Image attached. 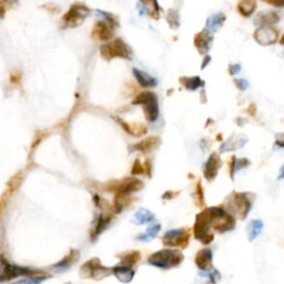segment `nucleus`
<instances>
[{
  "instance_id": "nucleus-1",
  "label": "nucleus",
  "mask_w": 284,
  "mask_h": 284,
  "mask_svg": "<svg viewBox=\"0 0 284 284\" xmlns=\"http://www.w3.org/2000/svg\"><path fill=\"white\" fill-rule=\"evenodd\" d=\"M254 194L249 192H233L227 199V211L232 216L240 218L241 220L248 217L252 208Z\"/></svg>"
},
{
  "instance_id": "nucleus-2",
  "label": "nucleus",
  "mask_w": 284,
  "mask_h": 284,
  "mask_svg": "<svg viewBox=\"0 0 284 284\" xmlns=\"http://www.w3.org/2000/svg\"><path fill=\"white\" fill-rule=\"evenodd\" d=\"M184 257L179 250L164 249L152 253L148 259V262L156 268L162 270H169L179 267L182 263Z\"/></svg>"
},
{
  "instance_id": "nucleus-3",
  "label": "nucleus",
  "mask_w": 284,
  "mask_h": 284,
  "mask_svg": "<svg viewBox=\"0 0 284 284\" xmlns=\"http://www.w3.org/2000/svg\"><path fill=\"white\" fill-rule=\"evenodd\" d=\"M211 227V218L209 216L208 209H203L195 217V222L193 226L195 239L201 242L202 244H210L214 240V235L210 231Z\"/></svg>"
},
{
  "instance_id": "nucleus-4",
  "label": "nucleus",
  "mask_w": 284,
  "mask_h": 284,
  "mask_svg": "<svg viewBox=\"0 0 284 284\" xmlns=\"http://www.w3.org/2000/svg\"><path fill=\"white\" fill-rule=\"evenodd\" d=\"M132 105H140L143 108L144 115L149 122H155L159 118V104L158 97L151 91H143L132 101Z\"/></svg>"
},
{
  "instance_id": "nucleus-5",
  "label": "nucleus",
  "mask_w": 284,
  "mask_h": 284,
  "mask_svg": "<svg viewBox=\"0 0 284 284\" xmlns=\"http://www.w3.org/2000/svg\"><path fill=\"white\" fill-rule=\"evenodd\" d=\"M38 272L28 268H22L17 264L9 263L2 255L0 257V283L8 282L19 277L37 276Z\"/></svg>"
},
{
  "instance_id": "nucleus-6",
  "label": "nucleus",
  "mask_w": 284,
  "mask_h": 284,
  "mask_svg": "<svg viewBox=\"0 0 284 284\" xmlns=\"http://www.w3.org/2000/svg\"><path fill=\"white\" fill-rule=\"evenodd\" d=\"M100 55L107 61L114 58L130 59L131 58V49L128 47V45L122 39H115L111 43L101 45Z\"/></svg>"
},
{
  "instance_id": "nucleus-7",
  "label": "nucleus",
  "mask_w": 284,
  "mask_h": 284,
  "mask_svg": "<svg viewBox=\"0 0 284 284\" xmlns=\"http://www.w3.org/2000/svg\"><path fill=\"white\" fill-rule=\"evenodd\" d=\"M113 273V269L106 268L100 263L99 259H91L82 265L80 269V276L85 279H94V280H102Z\"/></svg>"
},
{
  "instance_id": "nucleus-8",
  "label": "nucleus",
  "mask_w": 284,
  "mask_h": 284,
  "mask_svg": "<svg viewBox=\"0 0 284 284\" xmlns=\"http://www.w3.org/2000/svg\"><path fill=\"white\" fill-rule=\"evenodd\" d=\"M90 9L83 3H74L69 9L68 12L62 17V24L64 27L74 28L80 26L86 18L89 16Z\"/></svg>"
},
{
  "instance_id": "nucleus-9",
  "label": "nucleus",
  "mask_w": 284,
  "mask_h": 284,
  "mask_svg": "<svg viewBox=\"0 0 284 284\" xmlns=\"http://www.w3.org/2000/svg\"><path fill=\"white\" fill-rule=\"evenodd\" d=\"M143 188V182L136 178H125L120 181H113L107 184V190L115 192V194L130 195Z\"/></svg>"
},
{
  "instance_id": "nucleus-10",
  "label": "nucleus",
  "mask_w": 284,
  "mask_h": 284,
  "mask_svg": "<svg viewBox=\"0 0 284 284\" xmlns=\"http://www.w3.org/2000/svg\"><path fill=\"white\" fill-rule=\"evenodd\" d=\"M190 241V232L182 227V229H173L167 231L162 242L166 246L169 248H181L185 249L189 244Z\"/></svg>"
},
{
  "instance_id": "nucleus-11",
  "label": "nucleus",
  "mask_w": 284,
  "mask_h": 284,
  "mask_svg": "<svg viewBox=\"0 0 284 284\" xmlns=\"http://www.w3.org/2000/svg\"><path fill=\"white\" fill-rule=\"evenodd\" d=\"M254 40L261 46H271L278 41L279 31L272 26H260L254 31Z\"/></svg>"
},
{
  "instance_id": "nucleus-12",
  "label": "nucleus",
  "mask_w": 284,
  "mask_h": 284,
  "mask_svg": "<svg viewBox=\"0 0 284 284\" xmlns=\"http://www.w3.org/2000/svg\"><path fill=\"white\" fill-rule=\"evenodd\" d=\"M193 43H194V47L197 48L199 54L206 56L209 53V50H210L212 47L213 36L208 29H203L194 36Z\"/></svg>"
},
{
  "instance_id": "nucleus-13",
  "label": "nucleus",
  "mask_w": 284,
  "mask_h": 284,
  "mask_svg": "<svg viewBox=\"0 0 284 284\" xmlns=\"http://www.w3.org/2000/svg\"><path fill=\"white\" fill-rule=\"evenodd\" d=\"M221 167H222V160L220 156H219L218 153H212V155H210L203 168V175L206 180L213 181L216 179L218 172L220 170Z\"/></svg>"
},
{
  "instance_id": "nucleus-14",
  "label": "nucleus",
  "mask_w": 284,
  "mask_h": 284,
  "mask_svg": "<svg viewBox=\"0 0 284 284\" xmlns=\"http://www.w3.org/2000/svg\"><path fill=\"white\" fill-rule=\"evenodd\" d=\"M114 26L102 20H98L91 31L92 38L100 41H108L114 37Z\"/></svg>"
},
{
  "instance_id": "nucleus-15",
  "label": "nucleus",
  "mask_w": 284,
  "mask_h": 284,
  "mask_svg": "<svg viewBox=\"0 0 284 284\" xmlns=\"http://www.w3.org/2000/svg\"><path fill=\"white\" fill-rule=\"evenodd\" d=\"M234 227H235L234 216H232L230 212H227L225 216L220 217L213 222L212 229L219 232V233H226V232L233 230Z\"/></svg>"
},
{
  "instance_id": "nucleus-16",
  "label": "nucleus",
  "mask_w": 284,
  "mask_h": 284,
  "mask_svg": "<svg viewBox=\"0 0 284 284\" xmlns=\"http://www.w3.org/2000/svg\"><path fill=\"white\" fill-rule=\"evenodd\" d=\"M212 259H213V253L211 249H202L200 250L199 252L195 255V264L199 268V270H201L202 272H208L212 270Z\"/></svg>"
},
{
  "instance_id": "nucleus-17",
  "label": "nucleus",
  "mask_w": 284,
  "mask_h": 284,
  "mask_svg": "<svg viewBox=\"0 0 284 284\" xmlns=\"http://www.w3.org/2000/svg\"><path fill=\"white\" fill-rule=\"evenodd\" d=\"M113 273L117 277L119 281L123 283L131 282L134 277V271L132 270V268L124 264L115 265L114 268H113Z\"/></svg>"
},
{
  "instance_id": "nucleus-18",
  "label": "nucleus",
  "mask_w": 284,
  "mask_h": 284,
  "mask_svg": "<svg viewBox=\"0 0 284 284\" xmlns=\"http://www.w3.org/2000/svg\"><path fill=\"white\" fill-rule=\"evenodd\" d=\"M161 139L159 137H149L143 139L142 141L134 144L133 148L142 153H149L150 151L155 150L156 148L159 147Z\"/></svg>"
},
{
  "instance_id": "nucleus-19",
  "label": "nucleus",
  "mask_w": 284,
  "mask_h": 284,
  "mask_svg": "<svg viewBox=\"0 0 284 284\" xmlns=\"http://www.w3.org/2000/svg\"><path fill=\"white\" fill-rule=\"evenodd\" d=\"M114 118L121 125V127L124 129V131L132 134V136L140 137L147 133L146 125H143L142 123H127V122H124L122 119H120L118 117H114Z\"/></svg>"
},
{
  "instance_id": "nucleus-20",
  "label": "nucleus",
  "mask_w": 284,
  "mask_h": 284,
  "mask_svg": "<svg viewBox=\"0 0 284 284\" xmlns=\"http://www.w3.org/2000/svg\"><path fill=\"white\" fill-rule=\"evenodd\" d=\"M279 21H280V17L276 11H263L257 16L255 24L260 26H273Z\"/></svg>"
},
{
  "instance_id": "nucleus-21",
  "label": "nucleus",
  "mask_w": 284,
  "mask_h": 284,
  "mask_svg": "<svg viewBox=\"0 0 284 284\" xmlns=\"http://www.w3.org/2000/svg\"><path fill=\"white\" fill-rule=\"evenodd\" d=\"M133 76L137 79L139 85L143 88H153L158 83L156 78H153L150 74L142 70H139V69H133Z\"/></svg>"
},
{
  "instance_id": "nucleus-22",
  "label": "nucleus",
  "mask_w": 284,
  "mask_h": 284,
  "mask_svg": "<svg viewBox=\"0 0 284 284\" xmlns=\"http://www.w3.org/2000/svg\"><path fill=\"white\" fill-rule=\"evenodd\" d=\"M227 20L226 15L222 12H217L214 15L210 16L207 20V29L210 32H216L218 30H220L222 26L225 25V22Z\"/></svg>"
},
{
  "instance_id": "nucleus-23",
  "label": "nucleus",
  "mask_w": 284,
  "mask_h": 284,
  "mask_svg": "<svg viewBox=\"0 0 284 284\" xmlns=\"http://www.w3.org/2000/svg\"><path fill=\"white\" fill-rule=\"evenodd\" d=\"M248 142V139L246 138H241V137H232L229 138L227 141L222 143V146L220 148L221 152H227V151H233L236 149L242 148L245 146V143Z\"/></svg>"
},
{
  "instance_id": "nucleus-24",
  "label": "nucleus",
  "mask_w": 284,
  "mask_h": 284,
  "mask_svg": "<svg viewBox=\"0 0 284 284\" xmlns=\"http://www.w3.org/2000/svg\"><path fill=\"white\" fill-rule=\"evenodd\" d=\"M180 83L182 85L185 89L190 90V91H194L199 89V88L204 87V81L201 78L198 76L194 77H181L180 78Z\"/></svg>"
},
{
  "instance_id": "nucleus-25",
  "label": "nucleus",
  "mask_w": 284,
  "mask_h": 284,
  "mask_svg": "<svg viewBox=\"0 0 284 284\" xmlns=\"http://www.w3.org/2000/svg\"><path fill=\"white\" fill-rule=\"evenodd\" d=\"M257 9V0H240L237 3V11L241 16L250 17Z\"/></svg>"
},
{
  "instance_id": "nucleus-26",
  "label": "nucleus",
  "mask_w": 284,
  "mask_h": 284,
  "mask_svg": "<svg viewBox=\"0 0 284 284\" xmlns=\"http://www.w3.org/2000/svg\"><path fill=\"white\" fill-rule=\"evenodd\" d=\"M111 219H113V217H111V216H106V214H101V216L99 217V219H98V221H97L96 226L94 227V231H92V233H91V239L92 240L96 239L97 236H99V234H101L102 232H104L107 229V227H108L109 223L111 222Z\"/></svg>"
},
{
  "instance_id": "nucleus-27",
  "label": "nucleus",
  "mask_w": 284,
  "mask_h": 284,
  "mask_svg": "<svg viewBox=\"0 0 284 284\" xmlns=\"http://www.w3.org/2000/svg\"><path fill=\"white\" fill-rule=\"evenodd\" d=\"M250 166V161L246 159V158H240V159H236L234 156L231 157L230 162H229V168H230V176L231 179H234V174L236 171L244 169V168Z\"/></svg>"
},
{
  "instance_id": "nucleus-28",
  "label": "nucleus",
  "mask_w": 284,
  "mask_h": 284,
  "mask_svg": "<svg viewBox=\"0 0 284 284\" xmlns=\"http://www.w3.org/2000/svg\"><path fill=\"white\" fill-rule=\"evenodd\" d=\"M155 220V214L151 211L147 210V209H140L134 214V220L133 222L138 226L147 225V223H150L151 221Z\"/></svg>"
},
{
  "instance_id": "nucleus-29",
  "label": "nucleus",
  "mask_w": 284,
  "mask_h": 284,
  "mask_svg": "<svg viewBox=\"0 0 284 284\" xmlns=\"http://www.w3.org/2000/svg\"><path fill=\"white\" fill-rule=\"evenodd\" d=\"M263 231V222L260 219H257V220H252L250 222L249 225V229H248V237L249 241H254L257 237L262 233Z\"/></svg>"
},
{
  "instance_id": "nucleus-30",
  "label": "nucleus",
  "mask_w": 284,
  "mask_h": 284,
  "mask_svg": "<svg viewBox=\"0 0 284 284\" xmlns=\"http://www.w3.org/2000/svg\"><path fill=\"white\" fill-rule=\"evenodd\" d=\"M79 259V252L77 250H73L71 251L70 253H69L66 258L63 260L60 261L59 263L55 264L54 265V269H58V270H66L69 269L72 265L73 262H76V261Z\"/></svg>"
},
{
  "instance_id": "nucleus-31",
  "label": "nucleus",
  "mask_w": 284,
  "mask_h": 284,
  "mask_svg": "<svg viewBox=\"0 0 284 284\" xmlns=\"http://www.w3.org/2000/svg\"><path fill=\"white\" fill-rule=\"evenodd\" d=\"M160 230H161V226L159 225V223L152 225L150 227H148V229L138 236V240L142 241V242L150 241L152 239H155V237L158 235V233L160 232Z\"/></svg>"
},
{
  "instance_id": "nucleus-32",
  "label": "nucleus",
  "mask_w": 284,
  "mask_h": 284,
  "mask_svg": "<svg viewBox=\"0 0 284 284\" xmlns=\"http://www.w3.org/2000/svg\"><path fill=\"white\" fill-rule=\"evenodd\" d=\"M119 258L121 260V264L128 265V267H133L134 264L139 262L141 255L140 252H138V251H131V252H127L122 255H119Z\"/></svg>"
},
{
  "instance_id": "nucleus-33",
  "label": "nucleus",
  "mask_w": 284,
  "mask_h": 284,
  "mask_svg": "<svg viewBox=\"0 0 284 284\" xmlns=\"http://www.w3.org/2000/svg\"><path fill=\"white\" fill-rule=\"evenodd\" d=\"M141 3L143 4V7L146 8V10H148V15L155 18V19H158L159 17V11H160V7L158 4L157 0H140Z\"/></svg>"
},
{
  "instance_id": "nucleus-34",
  "label": "nucleus",
  "mask_w": 284,
  "mask_h": 284,
  "mask_svg": "<svg viewBox=\"0 0 284 284\" xmlns=\"http://www.w3.org/2000/svg\"><path fill=\"white\" fill-rule=\"evenodd\" d=\"M195 203L199 208H203L204 207V191L202 188L201 181H198L197 185H195Z\"/></svg>"
},
{
  "instance_id": "nucleus-35",
  "label": "nucleus",
  "mask_w": 284,
  "mask_h": 284,
  "mask_svg": "<svg viewBox=\"0 0 284 284\" xmlns=\"http://www.w3.org/2000/svg\"><path fill=\"white\" fill-rule=\"evenodd\" d=\"M47 277H36V276H32L31 278H28L25 279V280H21L19 282H16V283H12V284H39L43 281H45Z\"/></svg>"
},
{
  "instance_id": "nucleus-36",
  "label": "nucleus",
  "mask_w": 284,
  "mask_h": 284,
  "mask_svg": "<svg viewBox=\"0 0 284 284\" xmlns=\"http://www.w3.org/2000/svg\"><path fill=\"white\" fill-rule=\"evenodd\" d=\"M144 172H146V169H144V166L141 165L140 160L137 159L136 161H134V164H133V167H132V169H131V173L133 175H137V174H143Z\"/></svg>"
},
{
  "instance_id": "nucleus-37",
  "label": "nucleus",
  "mask_w": 284,
  "mask_h": 284,
  "mask_svg": "<svg viewBox=\"0 0 284 284\" xmlns=\"http://www.w3.org/2000/svg\"><path fill=\"white\" fill-rule=\"evenodd\" d=\"M234 83H235L237 89H240L242 91H244L249 88V82L246 81L245 79H235Z\"/></svg>"
},
{
  "instance_id": "nucleus-38",
  "label": "nucleus",
  "mask_w": 284,
  "mask_h": 284,
  "mask_svg": "<svg viewBox=\"0 0 284 284\" xmlns=\"http://www.w3.org/2000/svg\"><path fill=\"white\" fill-rule=\"evenodd\" d=\"M172 20H174V28L179 26V15L178 12L174 10H171L169 15H168V21H169V24H171Z\"/></svg>"
},
{
  "instance_id": "nucleus-39",
  "label": "nucleus",
  "mask_w": 284,
  "mask_h": 284,
  "mask_svg": "<svg viewBox=\"0 0 284 284\" xmlns=\"http://www.w3.org/2000/svg\"><path fill=\"white\" fill-rule=\"evenodd\" d=\"M21 80V72L15 70L12 71L10 74V82L13 83V85H17V83H19Z\"/></svg>"
},
{
  "instance_id": "nucleus-40",
  "label": "nucleus",
  "mask_w": 284,
  "mask_h": 284,
  "mask_svg": "<svg viewBox=\"0 0 284 284\" xmlns=\"http://www.w3.org/2000/svg\"><path fill=\"white\" fill-rule=\"evenodd\" d=\"M12 193V191L11 190H7V192H6V194H3V197L0 199V211L2 210V209L6 207V203H7V201H8V199H9V197H10V194Z\"/></svg>"
},
{
  "instance_id": "nucleus-41",
  "label": "nucleus",
  "mask_w": 284,
  "mask_h": 284,
  "mask_svg": "<svg viewBox=\"0 0 284 284\" xmlns=\"http://www.w3.org/2000/svg\"><path fill=\"white\" fill-rule=\"evenodd\" d=\"M274 144L279 148H284V132L276 134V142H274Z\"/></svg>"
},
{
  "instance_id": "nucleus-42",
  "label": "nucleus",
  "mask_w": 284,
  "mask_h": 284,
  "mask_svg": "<svg viewBox=\"0 0 284 284\" xmlns=\"http://www.w3.org/2000/svg\"><path fill=\"white\" fill-rule=\"evenodd\" d=\"M17 2L18 0H0V3L3 4V6L7 8V10L12 7H15V4H17Z\"/></svg>"
},
{
  "instance_id": "nucleus-43",
  "label": "nucleus",
  "mask_w": 284,
  "mask_h": 284,
  "mask_svg": "<svg viewBox=\"0 0 284 284\" xmlns=\"http://www.w3.org/2000/svg\"><path fill=\"white\" fill-rule=\"evenodd\" d=\"M274 7H284V0H263Z\"/></svg>"
},
{
  "instance_id": "nucleus-44",
  "label": "nucleus",
  "mask_w": 284,
  "mask_h": 284,
  "mask_svg": "<svg viewBox=\"0 0 284 284\" xmlns=\"http://www.w3.org/2000/svg\"><path fill=\"white\" fill-rule=\"evenodd\" d=\"M240 70H241V66L237 63L231 64V66L229 67V72H230V74H232V76H233V74H236Z\"/></svg>"
},
{
  "instance_id": "nucleus-45",
  "label": "nucleus",
  "mask_w": 284,
  "mask_h": 284,
  "mask_svg": "<svg viewBox=\"0 0 284 284\" xmlns=\"http://www.w3.org/2000/svg\"><path fill=\"white\" fill-rule=\"evenodd\" d=\"M211 61V57L210 56H208V55H206L204 56V59H203V61H202V64H201V69H204L206 68L208 64H209V62Z\"/></svg>"
},
{
  "instance_id": "nucleus-46",
  "label": "nucleus",
  "mask_w": 284,
  "mask_h": 284,
  "mask_svg": "<svg viewBox=\"0 0 284 284\" xmlns=\"http://www.w3.org/2000/svg\"><path fill=\"white\" fill-rule=\"evenodd\" d=\"M6 11H7V8L4 7L3 4L0 3V19L4 17V15H6Z\"/></svg>"
},
{
  "instance_id": "nucleus-47",
  "label": "nucleus",
  "mask_w": 284,
  "mask_h": 284,
  "mask_svg": "<svg viewBox=\"0 0 284 284\" xmlns=\"http://www.w3.org/2000/svg\"><path fill=\"white\" fill-rule=\"evenodd\" d=\"M248 114L250 115H254L255 114V106L254 105H251L249 108H248Z\"/></svg>"
},
{
  "instance_id": "nucleus-48",
  "label": "nucleus",
  "mask_w": 284,
  "mask_h": 284,
  "mask_svg": "<svg viewBox=\"0 0 284 284\" xmlns=\"http://www.w3.org/2000/svg\"><path fill=\"white\" fill-rule=\"evenodd\" d=\"M283 179H284V165L281 167L280 173H279V180H283Z\"/></svg>"
},
{
  "instance_id": "nucleus-49",
  "label": "nucleus",
  "mask_w": 284,
  "mask_h": 284,
  "mask_svg": "<svg viewBox=\"0 0 284 284\" xmlns=\"http://www.w3.org/2000/svg\"><path fill=\"white\" fill-rule=\"evenodd\" d=\"M280 44L284 46V35L281 37V39H280Z\"/></svg>"
}]
</instances>
